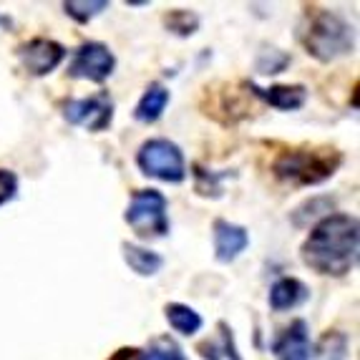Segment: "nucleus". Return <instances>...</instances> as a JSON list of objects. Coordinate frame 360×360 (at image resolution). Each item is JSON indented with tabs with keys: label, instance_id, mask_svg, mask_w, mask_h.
<instances>
[{
	"label": "nucleus",
	"instance_id": "obj_25",
	"mask_svg": "<svg viewBox=\"0 0 360 360\" xmlns=\"http://www.w3.org/2000/svg\"><path fill=\"white\" fill-rule=\"evenodd\" d=\"M197 353L202 355V360H224L222 348H219V342H214V340H202L197 345Z\"/></svg>",
	"mask_w": 360,
	"mask_h": 360
},
{
	"label": "nucleus",
	"instance_id": "obj_20",
	"mask_svg": "<svg viewBox=\"0 0 360 360\" xmlns=\"http://www.w3.org/2000/svg\"><path fill=\"white\" fill-rule=\"evenodd\" d=\"M164 28L172 33V36H179V38H189L194 36L202 25V18H199L194 11H186V8H174V11L164 13L162 18Z\"/></svg>",
	"mask_w": 360,
	"mask_h": 360
},
{
	"label": "nucleus",
	"instance_id": "obj_16",
	"mask_svg": "<svg viewBox=\"0 0 360 360\" xmlns=\"http://www.w3.org/2000/svg\"><path fill=\"white\" fill-rule=\"evenodd\" d=\"M164 318H167L172 330L184 338H194L205 328V318L192 305H184V302H167L164 305Z\"/></svg>",
	"mask_w": 360,
	"mask_h": 360
},
{
	"label": "nucleus",
	"instance_id": "obj_4",
	"mask_svg": "<svg viewBox=\"0 0 360 360\" xmlns=\"http://www.w3.org/2000/svg\"><path fill=\"white\" fill-rule=\"evenodd\" d=\"M124 222L134 229L139 240L151 242V240H164L172 232V222H169V199L164 192L149 186V189H136L131 194L124 212Z\"/></svg>",
	"mask_w": 360,
	"mask_h": 360
},
{
	"label": "nucleus",
	"instance_id": "obj_26",
	"mask_svg": "<svg viewBox=\"0 0 360 360\" xmlns=\"http://www.w3.org/2000/svg\"><path fill=\"white\" fill-rule=\"evenodd\" d=\"M139 353H141V350L134 348V345H124V348H119L116 353H111L108 360H139Z\"/></svg>",
	"mask_w": 360,
	"mask_h": 360
},
{
	"label": "nucleus",
	"instance_id": "obj_22",
	"mask_svg": "<svg viewBox=\"0 0 360 360\" xmlns=\"http://www.w3.org/2000/svg\"><path fill=\"white\" fill-rule=\"evenodd\" d=\"M292 63V56L285 53L280 49H264L257 53L255 58V71L262 73V76H277V73H283L285 68Z\"/></svg>",
	"mask_w": 360,
	"mask_h": 360
},
{
	"label": "nucleus",
	"instance_id": "obj_21",
	"mask_svg": "<svg viewBox=\"0 0 360 360\" xmlns=\"http://www.w3.org/2000/svg\"><path fill=\"white\" fill-rule=\"evenodd\" d=\"M108 0H66L63 3V11L66 15L78 25H89L91 20L101 15L103 11H108Z\"/></svg>",
	"mask_w": 360,
	"mask_h": 360
},
{
	"label": "nucleus",
	"instance_id": "obj_18",
	"mask_svg": "<svg viewBox=\"0 0 360 360\" xmlns=\"http://www.w3.org/2000/svg\"><path fill=\"white\" fill-rule=\"evenodd\" d=\"M312 358L318 360H345L348 358V335L342 330H325L312 345Z\"/></svg>",
	"mask_w": 360,
	"mask_h": 360
},
{
	"label": "nucleus",
	"instance_id": "obj_13",
	"mask_svg": "<svg viewBox=\"0 0 360 360\" xmlns=\"http://www.w3.org/2000/svg\"><path fill=\"white\" fill-rule=\"evenodd\" d=\"M169 101H172V94H169L167 86L159 84V81H151L141 94V98L136 101V106H134V119L144 127H151L164 116Z\"/></svg>",
	"mask_w": 360,
	"mask_h": 360
},
{
	"label": "nucleus",
	"instance_id": "obj_8",
	"mask_svg": "<svg viewBox=\"0 0 360 360\" xmlns=\"http://www.w3.org/2000/svg\"><path fill=\"white\" fill-rule=\"evenodd\" d=\"M66 56H68V51L63 43L53 41V38H46V36L30 38V41L20 43L18 49H15L18 63L23 66V71L33 78L51 76V73L66 60Z\"/></svg>",
	"mask_w": 360,
	"mask_h": 360
},
{
	"label": "nucleus",
	"instance_id": "obj_5",
	"mask_svg": "<svg viewBox=\"0 0 360 360\" xmlns=\"http://www.w3.org/2000/svg\"><path fill=\"white\" fill-rule=\"evenodd\" d=\"M134 162H136V169L144 176L164 181V184H181L189 174L181 146L167 136L146 139L144 144L136 149Z\"/></svg>",
	"mask_w": 360,
	"mask_h": 360
},
{
	"label": "nucleus",
	"instance_id": "obj_6",
	"mask_svg": "<svg viewBox=\"0 0 360 360\" xmlns=\"http://www.w3.org/2000/svg\"><path fill=\"white\" fill-rule=\"evenodd\" d=\"M60 116L71 127H81L91 134H103L114 124V98L108 91H98L86 98H63Z\"/></svg>",
	"mask_w": 360,
	"mask_h": 360
},
{
	"label": "nucleus",
	"instance_id": "obj_14",
	"mask_svg": "<svg viewBox=\"0 0 360 360\" xmlns=\"http://www.w3.org/2000/svg\"><path fill=\"white\" fill-rule=\"evenodd\" d=\"M121 257H124L129 270L139 277H156L167 264V259L159 252H154L149 247L134 245V242H121Z\"/></svg>",
	"mask_w": 360,
	"mask_h": 360
},
{
	"label": "nucleus",
	"instance_id": "obj_27",
	"mask_svg": "<svg viewBox=\"0 0 360 360\" xmlns=\"http://www.w3.org/2000/svg\"><path fill=\"white\" fill-rule=\"evenodd\" d=\"M0 28H13V20L8 18V15H3V13H0Z\"/></svg>",
	"mask_w": 360,
	"mask_h": 360
},
{
	"label": "nucleus",
	"instance_id": "obj_11",
	"mask_svg": "<svg viewBox=\"0 0 360 360\" xmlns=\"http://www.w3.org/2000/svg\"><path fill=\"white\" fill-rule=\"evenodd\" d=\"M247 91L264 106L277 108V111H300L307 103V86L302 84H275V86H257L255 81H245Z\"/></svg>",
	"mask_w": 360,
	"mask_h": 360
},
{
	"label": "nucleus",
	"instance_id": "obj_2",
	"mask_svg": "<svg viewBox=\"0 0 360 360\" xmlns=\"http://www.w3.org/2000/svg\"><path fill=\"white\" fill-rule=\"evenodd\" d=\"M345 156L338 146H288L272 159V174L290 186H318L338 174Z\"/></svg>",
	"mask_w": 360,
	"mask_h": 360
},
{
	"label": "nucleus",
	"instance_id": "obj_10",
	"mask_svg": "<svg viewBox=\"0 0 360 360\" xmlns=\"http://www.w3.org/2000/svg\"><path fill=\"white\" fill-rule=\"evenodd\" d=\"M270 353L275 360H312V338L307 320L295 318L288 328L277 333Z\"/></svg>",
	"mask_w": 360,
	"mask_h": 360
},
{
	"label": "nucleus",
	"instance_id": "obj_3",
	"mask_svg": "<svg viewBox=\"0 0 360 360\" xmlns=\"http://www.w3.org/2000/svg\"><path fill=\"white\" fill-rule=\"evenodd\" d=\"M300 43L307 56H312L320 63H330L355 51V30L338 13L312 8L300 30Z\"/></svg>",
	"mask_w": 360,
	"mask_h": 360
},
{
	"label": "nucleus",
	"instance_id": "obj_15",
	"mask_svg": "<svg viewBox=\"0 0 360 360\" xmlns=\"http://www.w3.org/2000/svg\"><path fill=\"white\" fill-rule=\"evenodd\" d=\"M333 212H335V197H330V194H315V197L305 199L302 205H297L290 212V222L297 229H307L315 227L320 219H325Z\"/></svg>",
	"mask_w": 360,
	"mask_h": 360
},
{
	"label": "nucleus",
	"instance_id": "obj_19",
	"mask_svg": "<svg viewBox=\"0 0 360 360\" xmlns=\"http://www.w3.org/2000/svg\"><path fill=\"white\" fill-rule=\"evenodd\" d=\"M139 360H189L181 348L179 342L174 338L169 335H159V338H151L146 342L144 348H139Z\"/></svg>",
	"mask_w": 360,
	"mask_h": 360
},
{
	"label": "nucleus",
	"instance_id": "obj_7",
	"mask_svg": "<svg viewBox=\"0 0 360 360\" xmlns=\"http://www.w3.org/2000/svg\"><path fill=\"white\" fill-rule=\"evenodd\" d=\"M116 71V56L101 41H84L68 60V76L91 84H106Z\"/></svg>",
	"mask_w": 360,
	"mask_h": 360
},
{
	"label": "nucleus",
	"instance_id": "obj_17",
	"mask_svg": "<svg viewBox=\"0 0 360 360\" xmlns=\"http://www.w3.org/2000/svg\"><path fill=\"white\" fill-rule=\"evenodd\" d=\"M237 174L234 169H222V172H214V169H207L202 164H192V176H194V192L199 197L207 199H219L224 197V181L232 179Z\"/></svg>",
	"mask_w": 360,
	"mask_h": 360
},
{
	"label": "nucleus",
	"instance_id": "obj_23",
	"mask_svg": "<svg viewBox=\"0 0 360 360\" xmlns=\"http://www.w3.org/2000/svg\"><path fill=\"white\" fill-rule=\"evenodd\" d=\"M217 330H219V338H222V342H219V348H222V358L245 360L240 353V348H237V338H234L232 325H229L227 320H219V323H217Z\"/></svg>",
	"mask_w": 360,
	"mask_h": 360
},
{
	"label": "nucleus",
	"instance_id": "obj_24",
	"mask_svg": "<svg viewBox=\"0 0 360 360\" xmlns=\"http://www.w3.org/2000/svg\"><path fill=\"white\" fill-rule=\"evenodd\" d=\"M18 189H20L18 174L13 169L0 167V207L11 205L13 199L18 197Z\"/></svg>",
	"mask_w": 360,
	"mask_h": 360
},
{
	"label": "nucleus",
	"instance_id": "obj_12",
	"mask_svg": "<svg viewBox=\"0 0 360 360\" xmlns=\"http://www.w3.org/2000/svg\"><path fill=\"white\" fill-rule=\"evenodd\" d=\"M307 300H310V288L302 280H297V277H280L270 288V295H267L272 312L295 310V307L305 305Z\"/></svg>",
	"mask_w": 360,
	"mask_h": 360
},
{
	"label": "nucleus",
	"instance_id": "obj_9",
	"mask_svg": "<svg viewBox=\"0 0 360 360\" xmlns=\"http://www.w3.org/2000/svg\"><path fill=\"white\" fill-rule=\"evenodd\" d=\"M212 247H214L217 262L232 264L250 247V229L217 217L214 222H212Z\"/></svg>",
	"mask_w": 360,
	"mask_h": 360
},
{
	"label": "nucleus",
	"instance_id": "obj_1",
	"mask_svg": "<svg viewBox=\"0 0 360 360\" xmlns=\"http://www.w3.org/2000/svg\"><path fill=\"white\" fill-rule=\"evenodd\" d=\"M305 267L323 277H345L358 267L360 224L355 214L333 212L320 219L300 245Z\"/></svg>",
	"mask_w": 360,
	"mask_h": 360
}]
</instances>
